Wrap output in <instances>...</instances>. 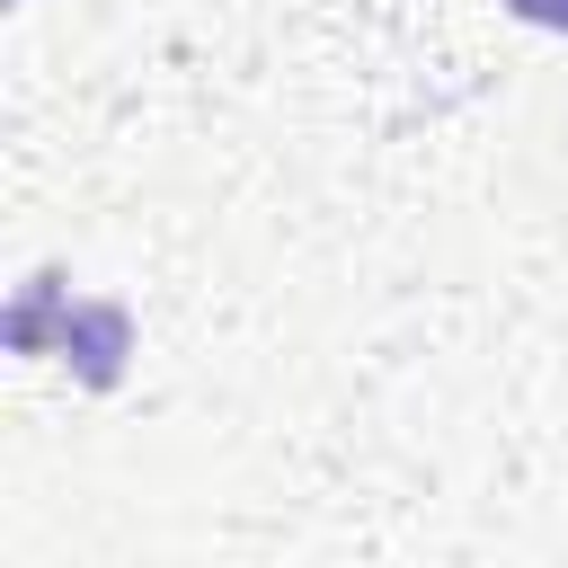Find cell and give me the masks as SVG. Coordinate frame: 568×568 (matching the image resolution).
<instances>
[{
	"mask_svg": "<svg viewBox=\"0 0 568 568\" xmlns=\"http://www.w3.org/2000/svg\"><path fill=\"white\" fill-rule=\"evenodd\" d=\"M524 27H550V36H568V0H506Z\"/></svg>",
	"mask_w": 568,
	"mask_h": 568,
	"instance_id": "obj_1",
	"label": "cell"
}]
</instances>
